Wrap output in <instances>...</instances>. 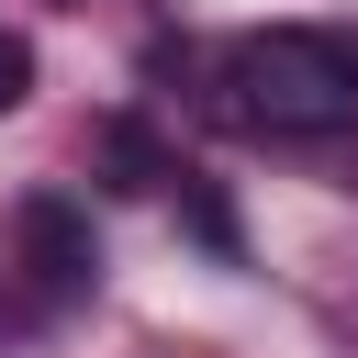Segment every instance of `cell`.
<instances>
[{
	"label": "cell",
	"instance_id": "6da1fadb",
	"mask_svg": "<svg viewBox=\"0 0 358 358\" xmlns=\"http://www.w3.org/2000/svg\"><path fill=\"white\" fill-rule=\"evenodd\" d=\"M224 90H235V112L257 134L324 145V134L358 123V34H336V22H257V34H235Z\"/></svg>",
	"mask_w": 358,
	"mask_h": 358
},
{
	"label": "cell",
	"instance_id": "3957f363",
	"mask_svg": "<svg viewBox=\"0 0 358 358\" xmlns=\"http://www.w3.org/2000/svg\"><path fill=\"white\" fill-rule=\"evenodd\" d=\"M101 157H112V190H157V179H168V157H157V134H145L134 112L101 123Z\"/></svg>",
	"mask_w": 358,
	"mask_h": 358
},
{
	"label": "cell",
	"instance_id": "277c9868",
	"mask_svg": "<svg viewBox=\"0 0 358 358\" xmlns=\"http://www.w3.org/2000/svg\"><path fill=\"white\" fill-rule=\"evenodd\" d=\"M22 101H34V45H22L11 22H0V123H11Z\"/></svg>",
	"mask_w": 358,
	"mask_h": 358
},
{
	"label": "cell",
	"instance_id": "7a4b0ae2",
	"mask_svg": "<svg viewBox=\"0 0 358 358\" xmlns=\"http://www.w3.org/2000/svg\"><path fill=\"white\" fill-rule=\"evenodd\" d=\"M11 246H22V268H34L45 302L101 291V235H90V201L78 190H22L11 201Z\"/></svg>",
	"mask_w": 358,
	"mask_h": 358
}]
</instances>
